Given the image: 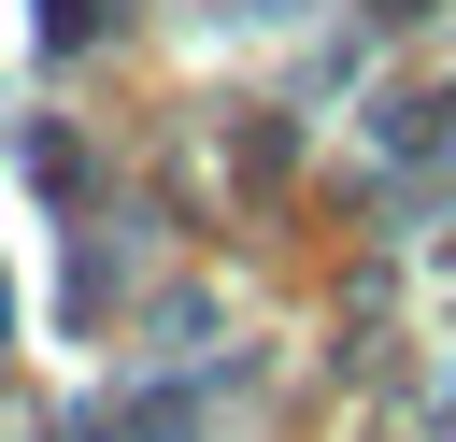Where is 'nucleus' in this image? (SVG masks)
Segmentation results:
<instances>
[{
  "instance_id": "1",
  "label": "nucleus",
  "mask_w": 456,
  "mask_h": 442,
  "mask_svg": "<svg viewBox=\"0 0 456 442\" xmlns=\"http://www.w3.org/2000/svg\"><path fill=\"white\" fill-rule=\"evenodd\" d=\"M370 14H428V0H370Z\"/></svg>"
}]
</instances>
